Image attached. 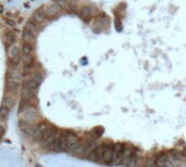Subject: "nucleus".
<instances>
[{
  "label": "nucleus",
  "mask_w": 186,
  "mask_h": 167,
  "mask_svg": "<svg viewBox=\"0 0 186 167\" xmlns=\"http://www.w3.org/2000/svg\"><path fill=\"white\" fill-rule=\"evenodd\" d=\"M47 127H48L47 125H40L39 127H37V129L35 130V132L32 135L34 142H39V141H41L43 135H44V131L47 129Z\"/></svg>",
  "instance_id": "423d86ee"
},
{
  "label": "nucleus",
  "mask_w": 186,
  "mask_h": 167,
  "mask_svg": "<svg viewBox=\"0 0 186 167\" xmlns=\"http://www.w3.org/2000/svg\"><path fill=\"white\" fill-rule=\"evenodd\" d=\"M9 77H10V79L12 81H21V78H22V73H21V71L17 69V66H12L10 71H9Z\"/></svg>",
  "instance_id": "0eeeda50"
},
{
  "label": "nucleus",
  "mask_w": 186,
  "mask_h": 167,
  "mask_svg": "<svg viewBox=\"0 0 186 167\" xmlns=\"http://www.w3.org/2000/svg\"><path fill=\"white\" fill-rule=\"evenodd\" d=\"M86 150H87V143H81V144H78L73 154L77 157H83L86 154Z\"/></svg>",
  "instance_id": "9d476101"
},
{
  "label": "nucleus",
  "mask_w": 186,
  "mask_h": 167,
  "mask_svg": "<svg viewBox=\"0 0 186 167\" xmlns=\"http://www.w3.org/2000/svg\"><path fill=\"white\" fill-rule=\"evenodd\" d=\"M7 88H8L9 91L15 92L19 90V88H20V84H19V81L10 79V81H7Z\"/></svg>",
  "instance_id": "2eb2a0df"
},
{
  "label": "nucleus",
  "mask_w": 186,
  "mask_h": 167,
  "mask_svg": "<svg viewBox=\"0 0 186 167\" xmlns=\"http://www.w3.org/2000/svg\"><path fill=\"white\" fill-rule=\"evenodd\" d=\"M38 86L39 85L36 83V81H34L33 78H31V79H27L26 81H24V87H27V88L34 89V90H37Z\"/></svg>",
  "instance_id": "aec40b11"
},
{
  "label": "nucleus",
  "mask_w": 186,
  "mask_h": 167,
  "mask_svg": "<svg viewBox=\"0 0 186 167\" xmlns=\"http://www.w3.org/2000/svg\"><path fill=\"white\" fill-rule=\"evenodd\" d=\"M20 60H21V58H20V57L14 58V59H10L12 66H17V65H19V63H20Z\"/></svg>",
  "instance_id": "c85d7f7f"
},
{
  "label": "nucleus",
  "mask_w": 186,
  "mask_h": 167,
  "mask_svg": "<svg viewBox=\"0 0 186 167\" xmlns=\"http://www.w3.org/2000/svg\"><path fill=\"white\" fill-rule=\"evenodd\" d=\"M24 28H25V29H27V31H29L31 33H33L34 35H36V34L38 33V31H39L38 24H37L36 22H34V21L27 22V23L25 24V27H24Z\"/></svg>",
  "instance_id": "f8f14e48"
},
{
  "label": "nucleus",
  "mask_w": 186,
  "mask_h": 167,
  "mask_svg": "<svg viewBox=\"0 0 186 167\" xmlns=\"http://www.w3.org/2000/svg\"><path fill=\"white\" fill-rule=\"evenodd\" d=\"M2 104H3L5 106H7V108H11L12 106H14V104H15V100H14V98L11 97V96H6V97L3 98Z\"/></svg>",
  "instance_id": "f3484780"
},
{
  "label": "nucleus",
  "mask_w": 186,
  "mask_h": 167,
  "mask_svg": "<svg viewBox=\"0 0 186 167\" xmlns=\"http://www.w3.org/2000/svg\"><path fill=\"white\" fill-rule=\"evenodd\" d=\"M32 78H33L34 81H36L38 85H40V84L43 83V76H41V74L38 73V72H34L33 74H32Z\"/></svg>",
  "instance_id": "393cba45"
},
{
  "label": "nucleus",
  "mask_w": 186,
  "mask_h": 167,
  "mask_svg": "<svg viewBox=\"0 0 186 167\" xmlns=\"http://www.w3.org/2000/svg\"><path fill=\"white\" fill-rule=\"evenodd\" d=\"M22 60H23V62H24L26 65H28V64L31 65L32 64V62H33V60H34L33 54L32 53H23Z\"/></svg>",
  "instance_id": "412c9836"
},
{
  "label": "nucleus",
  "mask_w": 186,
  "mask_h": 167,
  "mask_svg": "<svg viewBox=\"0 0 186 167\" xmlns=\"http://www.w3.org/2000/svg\"><path fill=\"white\" fill-rule=\"evenodd\" d=\"M66 136V141H68V146H70L75 144V143H78V137H77L75 134H73V132H68Z\"/></svg>",
  "instance_id": "4468645a"
},
{
  "label": "nucleus",
  "mask_w": 186,
  "mask_h": 167,
  "mask_svg": "<svg viewBox=\"0 0 186 167\" xmlns=\"http://www.w3.org/2000/svg\"><path fill=\"white\" fill-rule=\"evenodd\" d=\"M20 57V49L17 46H11V48L9 50V58L10 59H14Z\"/></svg>",
  "instance_id": "6ab92c4d"
},
{
  "label": "nucleus",
  "mask_w": 186,
  "mask_h": 167,
  "mask_svg": "<svg viewBox=\"0 0 186 167\" xmlns=\"http://www.w3.org/2000/svg\"><path fill=\"white\" fill-rule=\"evenodd\" d=\"M35 92H36V90L31 89V88H27V87H24L22 89V91H21V97H22L23 100L28 101V100H31V99L34 97Z\"/></svg>",
  "instance_id": "6e6552de"
},
{
  "label": "nucleus",
  "mask_w": 186,
  "mask_h": 167,
  "mask_svg": "<svg viewBox=\"0 0 186 167\" xmlns=\"http://www.w3.org/2000/svg\"><path fill=\"white\" fill-rule=\"evenodd\" d=\"M92 14H93V10L88 5H84V7H82L80 9V15L82 16L83 19H86L87 20V19H89L92 16Z\"/></svg>",
  "instance_id": "9b49d317"
},
{
  "label": "nucleus",
  "mask_w": 186,
  "mask_h": 167,
  "mask_svg": "<svg viewBox=\"0 0 186 167\" xmlns=\"http://www.w3.org/2000/svg\"><path fill=\"white\" fill-rule=\"evenodd\" d=\"M22 51L23 53H32L33 52V46H32V43H24L22 47Z\"/></svg>",
  "instance_id": "a878e982"
},
{
  "label": "nucleus",
  "mask_w": 186,
  "mask_h": 167,
  "mask_svg": "<svg viewBox=\"0 0 186 167\" xmlns=\"http://www.w3.org/2000/svg\"><path fill=\"white\" fill-rule=\"evenodd\" d=\"M123 144L122 143H115L113 144V154H112V162L120 163V160H122V152H123Z\"/></svg>",
  "instance_id": "20e7f679"
},
{
  "label": "nucleus",
  "mask_w": 186,
  "mask_h": 167,
  "mask_svg": "<svg viewBox=\"0 0 186 167\" xmlns=\"http://www.w3.org/2000/svg\"><path fill=\"white\" fill-rule=\"evenodd\" d=\"M31 108L29 105L27 104V102H26V100H23L22 102H21V104H20V113H23V112H25L26 110H28V108Z\"/></svg>",
  "instance_id": "cd10ccee"
},
{
  "label": "nucleus",
  "mask_w": 186,
  "mask_h": 167,
  "mask_svg": "<svg viewBox=\"0 0 186 167\" xmlns=\"http://www.w3.org/2000/svg\"><path fill=\"white\" fill-rule=\"evenodd\" d=\"M3 134H5V128H3V127L0 125V136H2Z\"/></svg>",
  "instance_id": "2f4dec72"
},
{
  "label": "nucleus",
  "mask_w": 186,
  "mask_h": 167,
  "mask_svg": "<svg viewBox=\"0 0 186 167\" xmlns=\"http://www.w3.org/2000/svg\"><path fill=\"white\" fill-rule=\"evenodd\" d=\"M69 1H70V0H57L56 2L60 5L61 8H63V7H66V5L69 3Z\"/></svg>",
  "instance_id": "c756f323"
},
{
  "label": "nucleus",
  "mask_w": 186,
  "mask_h": 167,
  "mask_svg": "<svg viewBox=\"0 0 186 167\" xmlns=\"http://www.w3.org/2000/svg\"><path fill=\"white\" fill-rule=\"evenodd\" d=\"M102 132H104V129L100 128V127H97V128H94V129L90 131V136L96 139V138H98V137H100V136L102 135Z\"/></svg>",
  "instance_id": "5701e85b"
},
{
  "label": "nucleus",
  "mask_w": 186,
  "mask_h": 167,
  "mask_svg": "<svg viewBox=\"0 0 186 167\" xmlns=\"http://www.w3.org/2000/svg\"><path fill=\"white\" fill-rule=\"evenodd\" d=\"M61 10V7L57 2H54V3H50L48 5L46 8H45V14L48 17H52V16L57 15Z\"/></svg>",
  "instance_id": "7ed1b4c3"
},
{
  "label": "nucleus",
  "mask_w": 186,
  "mask_h": 167,
  "mask_svg": "<svg viewBox=\"0 0 186 167\" xmlns=\"http://www.w3.org/2000/svg\"><path fill=\"white\" fill-rule=\"evenodd\" d=\"M112 154H113V144L112 143L104 144L102 163H104V164H111L112 163Z\"/></svg>",
  "instance_id": "f03ea898"
},
{
  "label": "nucleus",
  "mask_w": 186,
  "mask_h": 167,
  "mask_svg": "<svg viewBox=\"0 0 186 167\" xmlns=\"http://www.w3.org/2000/svg\"><path fill=\"white\" fill-rule=\"evenodd\" d=\"M20 128H21V130H22L25 135H28V136H32L35 132V130L37 129V127L34 124H28L26 122H24L23 119L20 120Z\"/></svg>",
  "instance_id": "39448f33"
},
{
  "label": "nucleus",
  "mask_w": 186,
  "mask_h": 167,
  "mask_svg": "<svg viewBox=\"0 0 186 167\" xmlns=\"http://www.w3.org/2000/svg\"><path fill=\"white\" fill-rule=\"evenodd\" d=\"M22 119L24 122H26L28 124H36L39 119V114L36 110L29 108L28 110H26L25 112H23Z\"/></svg>",
  "instance_id": "f257e3e1"
},
{
  "label": "nucleus",
  "mask_w": 186,
  "mask_h": 167,
  "mask_svg": "<svg viewBox=\"0 0 186 167\" xmlns=\"http://www.w3.org/2000/svg\"><path fill=\"white\" fill-rule=\"evenodd\" d=\"M94 151H95V154H96V161L102 160V155H104V144H100L97 148H95Z\"/></svg>",
  "instance_id": "a211bd4d"
},
{
  "label": "nucleus",
  "mask_w": 186,
  "mask_h": 167,
  "mask_svg": "<svg viewBox=\"0 0 186 167\" xmlns=\"http://www.w3.org/2000/svg\"><path fill=\"white\" fill-rule=\"evenodd\" d=\"M7 39H8V43H9V45H13L14 43V41H15V34L12 32H9L7 33Z\"/></svg>",
  "instance_id": "bb28decb"
},
{
  "label": "nucleus",
  "mask_w": 186,
  "mask_h": 167,
  "mask_svg": "<svg viewBox=\"0 0 186 167\" xmlns=\"http://www.w3.org/2000/svg\"><path fill=\"white\" fill-rule=\"evenodd\" d=\"M35 35H34L33 33H31L29 31H27V29H25L24 28V31H23V40H24V43H33L34 40H35V37H34Z\"/></svg>",
  "instance_id": "ddd939ff"
},
{
  "label": "nucleus",
  "mask_w": 186,
  "mask_h": 167,
  "mask_svg": "<svg viewBox=\"0 0 186 167\" xmlns=\"http://www.w3.org/2000/svg\"><path fill=\"white\" fill-rule=\"evenodd\" d=\"M115 26H116V29H119V31L122 29V24H121V22L119 19H116V21H115Z\"/></svg>",
  "instance_id": "7c9ffc66"
},
{
  "label": "nucleus",
  "mask_w": 186,
  "mask_h": 167,
  "mask_svg": "<svg viewBox=\"0 0 186 167\" xmlns=\"http://www.w3.org/2000/svg\"><path fill=\"white\" fill-rule=\"evenodd\" d=\"M133 154H135V149L133 146H125L123 148V152H122V157H124L127 160L128 157H131Z\"/></svg>",
  "instance_id": "dca6fc26"
},
{
  "label": "nucleus",
  "mask_w": 186,
  "mask_h": 167,
  "mask_svg": "<svg viewBox=\"0 0 186 167\" xmlns=\"http://www.w3.org/2000/svg\"><path fill=\"white\" fill-rule=\"evenodd\" d=\"M168 161H169V157L167 156L164 153H162V154H160L159 155V157L157 158V165H165L167 163H168Z\"/></svg>",
  "instance_id": "4be33fe9"
},
{
  "label": "nucleus",
  "mask_w": 186,
  "mask_h": 167,
  "mask_svg": "<svg viewBox=\"0 0 186 167\" xmlns=\"http://www.w3.org/2000/svg\"><path fill=\"white\" fill-rule=\"evenodd\" d=\"M8 115H9V108H7L2 104V106L0 108V118L6 119L8 117Z\"/></svg>",
  "instance_id": "b1692460"
},
{
  "label": "nucleus",
  "mask_w": 186,
  "mask_h": 167,
  "mask_svg": "<svg viewBox=\"0 0 186 167\" xmlns=\"http://www.w3.org/2000/svg\"><path fill=\"white\" fill-rule=\"evenodd\" d=\"M45 17H46V14H45V10L44 11L37 10L33 14V21L36 22L37 24H41V23H44Z\"/></svg>",
  "instance_id": "1a4fd4ad"
}]
</instances>
